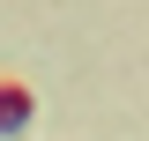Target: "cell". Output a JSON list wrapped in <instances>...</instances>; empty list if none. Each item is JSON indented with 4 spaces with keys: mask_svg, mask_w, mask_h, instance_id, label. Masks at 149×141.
<instances>
[{
    "mask_svg": "<svg viewBox=\"0 0 149 141\" xmlns=\"http://www.w3.org/2000/svg\"><path fill=\"white\" fill-rule=\"evenodd\" d=\"M30 89H22V82H0V134H22V126H30Z\"/></svg>",
    "mask_w": 149,
    "mask_h": 141,
    "instance_id": "6da1fadb",
    "label": "cell"
}]
</instances>
